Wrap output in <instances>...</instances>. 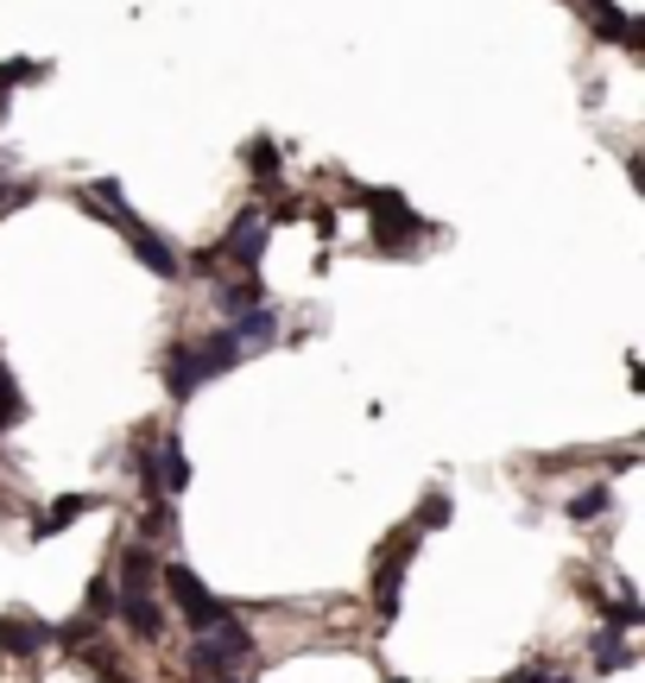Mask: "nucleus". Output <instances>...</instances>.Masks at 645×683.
Here are the masks:
<instances>
[{
  "label": "nucleus",
  "instance_id": "obj_1",
  "mask_svg": "<svg viewBox=\"0 0 645 683\" xmlns=\"http://www.w3.org/2000/svg\"><path fill=\"white\" fill-rule=\"evenodd\" d=\"M355 202L374 216V253H387V260H405V253H418V241L437 234V222L412 216L399 190H380V184H374V190H355Z\"/></svg>",
  "mask_w": 645,
  "mask_h": 683
},
{
  "label": "nucleus",
  "instance_id": "obj_2",
  "mask_svg": "<svg viewBox=\"0 0 645 683\" xmlns=\"http://www.w3.org/2000/svg\"><path fill=\"white\" fill-rule=\"evenodd\" d=\"M158 582H165L171 607L190 620V639H197V632H209V627H222V620H234V602H222V595H215V588L190 570V563H158Z\"/></svg>",
  "mask_w": 645,
  "mask_h": 683
},
{
  "label": "nucleus",
  "instance_id": "obj_3",
  "mask_svg": "<svg viewBox=\"0 0 645 683\" xmlns=\"http://www.w3.org/2000/svg\"><path fill=\"white\" fill-rule=\"evenodd\" d=\"M259 639L254 627H241V620H222V627H209L190 639V671L197 678H234L241 664H254Z\"/></svg>",
  "mask_w": 645,
  "mask_h": 683
},
{
  "label": "nucleus",
  "instance_id": "obj_4",
  "mask_svg": "<svg viewBox=\"0 0 645 683\" xmlns=\"http://www.w3.org/2000/svg\"><path fill=\"white\" fill-rule=\"evenodd\" d=\"M418 544H424V531L405 519V526L374 551V607H380V620H399V595H405V570L418 563Z\"/></svg>",
  "mask_w": 645,
  "mask_h": 683
},
{
  "label": "nucleus",
  "instance_id": "obj_5",
  "mask_svg": "<svg viewBox=\"0 0 645 683\" xmlns=\"http://www.w3.org/2000/svg\"><path fill=\"white\" fill-rule=\"evenodd\" d=\"M266 241H273V228L259 209H241L229 222V234L215 241V260H229L234 273H259V260H266Z\"/></svg>",
  "mask_w": 645,
  "mask_h": 683
},
{
  "label": "nucleus",
  "instance_id": "obj_6",
  "mask_svg": "<svg viewBox=\"0 0 645 683\" xmlns=\"http://www.w3.org/2000/svg\"><path fill=\"white\" fill-rule=\"evenodd\" d=\"M114 228L127 234V247L140 253V266H146L153 278H184V260H178V247H171V241H165V234H158L153 222H140L133 209H121V216H114Z\"/></svg>",
  "mask_w": 645,
  "mask_h": 683
},
{
  "label": "nucleus",
  "instance_id": "obj_7",
  "mask_svg": "<svg viewBox=\"0 0 645 683\" xmlns=\"http://www.w3.org/2000/svg\"><path fill=\"white\" fill-rule=\"evenodd\" d=\"M114 595H153L158 588V557H153V544H121V557H114Z\"/></svg>",
  "mask_w": 645,
  "mask_h": 683
},
{
  "label": "nucleus",
  "instance_id": "obj_8",
  "mask_svg": "<svg viewBox=\"0 0 645 683\" xmlns=\"http://www.w3.org/2000/svg\"><path fill=\"white\" fill-rule=\"evenodd\" d=\"M45 646H57L52 620H32V614H0V658H38Z\"/></svg>",
  "mask_w": 645,
  "mask_h": 683
},
{
  "label": "nucleus",
  "instance_id": "obj_9",
  "mask_svg": "<svg viewBox=\"0 0 645 683\" xmlns=\"http://www.w3.org/2000/svg\"><path fill=\"white\" fill-rule=\"evenodd\" d=\"M114 620H121L133 639H146V646L165 639V607H158V595H114Z\"/></svg>",
  "mask_w": 645,
  "mask_h": 683
},
{
  "label": "nucleus",
  "instance_id": "obj_10",
  "mask_svg": "<svg viewBox=\"0 0 645 683\" xmlns=\"http://www.w3.org/2000/svg\"><path fill=\"white\" fill-rule=\"evenodd\" d=\"M127 475H133V487H140V500H158V437H153V425L133 430V443H127Z\"/></svg>",
  "mask_w": 645,
  "mask_h": 683
},
{
  "label": "nucleus",
  "instance_id": "obj_11",
  "mask_svg": "<svg viewBox=\"0 0 645 683\" xmlns=\"http://www.w3.org/2000/svg\"><path fill=\"white\" fill-rule=\"evenodd\" d=\"M222 329L234 335V349H241V354H259V349H273V342H279V317H273L266 304H259V310H241V317H229Z\"/></svg>",
  "mask_w": 645,
  "mask_h": 683
},
{
  "label": "nucleus",
  "instance_id": "obj_12",
  "mask_svg": "<svg viewBox=\"0 0 645 683\" xmlns=\"http://www.w3.org/2000/svg\"><path fill=\"white\" fill-rule=\"evenodd\" d=\"M203 386H209V374L197 367V354H190V342H178V349L165 354V393H171L178 405H190L197 393H203Z\"/></svg>",
  "mask_w": 645,
  "mask_h": 683
},
{
  "label": "nucleus",
  "instance_id": "obj_13",
  "mask_svg": "<svg viewBox=\"0 0 645 683\" xmlns=\"http://www.w3.org/2000/svg\"><path fill=\"white\" fill-rule=\"evenodd\" d=\"M190 354H197V367H203L209 379L234 374V367L247 361V354L234 349V335H229V329H209V335H197V342H190Z\"/></svg>",
  "mask_w": 645,
  "mask_h": 683
},
{
  "label": "nucleus",
  "instance_id": "obj_14",
  "mask_svg": "<svg viewBox=\"0 0 645 683\" xmlns=\"http://www.w3.org/2000/svg\"><path fill=\"white\" fill-rule=\"evenodd\" d=\"M178 494H190V455H184V443L165 430V437H158V500H178Z\"/></svg>",
  "mask_w": 645,
  "mask_h": 683
},
{
  "label": "nucleus",
  "instance_id": "obj_15",
  "mask_svg": "<svg viewBox=\"0 0 645 683\" xmlns=\"http://www.w3.org/2000/svg\"><path fill=\"white\" fill-rule=\"evenodd\" d=\"M96 494H57L45 513H38V526H32V538H57V531H70V519H82V513H96Z\"/></svg>",
  "mask_w": 645,
  "mask_h": 683
},
{
  "label": "nucleus",
  "instance_id": "obj_16",
  "mask_svg": "<svg viewBox=\"0 0 645 683\" xmlns=\"http://www.w3.org/2000/svg\"><path fill=\"white\" fill-rule=\"evenodd\" d=\"M215 304H222V317H241V310H259V304H266V285H259V273L222 278V285H215Z\"/></svg>",
  "mask_w": 645,
  "mask_h": 683
},
{
  "label": "nucleus",
  "instance_id": "obj_17",
  "mask_svg": "<svg viewBox=\"0 0 645 683\" xmlns=\"http://www.w3.org/2000/svg\"><path fill=\"white\" fill-rule=\"evenodd\" d=\"M589 658H594V671H601V678H614V671H633V646H626L614 627H594Z\"/></svg>",
  "mask_w": 645,
  "mask_h": 683
},
{
  "label": "nucleus",
  "instance_id": "obj_18",
  "mask_svg": "<svg viewBox=\"0 0 645 683\" xmlns=\"http://www.w3.org/2000/svg\"><path fill=\"white\" fill-rule=\"evenodd\" d=\"M20 425H26V393H20V379L7 374V361H0V437Z\"/></svg>",
  "mask_w": 645,
  "mask_h": 683
},
{
  "label": "nucleus",
  "instance_id": "obj_19",
  "mask_svg": "<svg viewBox=\"0 0 645 683\" xmlns=\"http://www.w3.org/2000/svg\"><path fill=\"white\" fill-rule=\"evenodd\" d=\"M52 76V64H38V57H7L0 64V89L13 96V89H32V82H45Z\"/></svg>",
  "mask_w": 645,
  "mask_h": 683
},
{
  "label": "nucleus",
  "instance_id": "obj_20",
  "mask_svg": "<svg viewBox=\"0 0 645 683\" xmlns=\"http://www.w3.org/2000/svg\"><path fill=\"white\" fill-rule=\"evenodd\" d=\"M241 158H247V172L259 177V184H273V177H279V140H266V133H259V140H247V152H241Z\"/></svg>",
  "mask_w": 645,
  "mask_h": 683
},
{
  "label": "nucleus",
  "instance_id": "obj_21",
  "mask_svg": "<svg viewBox=\"0 0 645 683\" xmlns=\"http://www.w3.org/2000/svg\"><path fill=\"white\" fill-rule=\"evenodd\" d=\"M608 506H614L608 481H594V487H582V494H569V519H576V526H589V519H601Z\"/></svg>",
  "mask_w": 645,
  "mask_h": 683
},
{
  "label": "nucleus",
  "instance_id": "obj_22",
  "mask_svg": "<svg viewBox=\"0 0 645 683\" xmlns=\"http://www.w3.org/2000/svg\"><path fill=\"white\" fill-rule=\"evenodd\" d=\"M171 531H178L171 500H153V506H146V519H140V544H158V538H171Z\"/></svg>",
  "mask_w": 645,
  "mask_h": 683
},
{
  "label": "nucleus",
  "instance_id": "obj_23",
  "mask_svg": "<svg viewBox=\"0 0 645 683\" xmlns=\"http://www.w3.org/2000/svg\"><path fill=\"white\" fill-rule=\"evenodd\" d=\"M82 614H89L96 627H102L108 614H114V576H96V582H89V595H82Z\"/></svg>",
  "mask_w": 645,
  "mask_h": 683
},
{
  "label": "nucleus",
  "instance_id": "obj_24",
  "mask_svg": "<svg viewBox=\"0 0 645 683\" xmlns=\"http://www.w3.org/2000/svg\"><path fill=\"white\" fill-rule=\"evenodd\" d=\"M449 519H456V506H449V494H431V500L418 506V519H412V526H418V531H443Z\"/></svg>",
  "mask_w": 645,
  "mask_h": 683
},
{
  "label": "nucleus",
  "instance_id": "obj_25",
  "mask_svg": "<svg viewBox=\"0 0 645 683\" xmlns=\"http://www.w3.org/2000/svg\"><path fill=\"white\" fill-rule=\"evenodd\" d=\"M38 197V184H7V165H0V216H13L20 202Z\"/></svg>",
  "mask_w": 645,
  "mask_h": 683
},
{
  "label": "nucleus",
  "instance_id": "obj_26",
  "mask_svg": "<svg viewBox=\"0 0 645 683\" xmlns=\"http://www.w3.org/2000/svg\"><path fill=\"white\" fill-rule=\"evenodd\" d=\"M507 683H576L569 671H557V664H525V671H513Z\"/></svg>",
  "mask_w": 645,
  "mask_h": 683
},
{
  "label": "nucleus",
  "instance_id": "obj_27",
  "mask_svg": "<svg viewBox=\"0 0 645 683\" xmlns=\"http://www.w3.org/2000/svg\"><path fill=\"white\" fill-rule=\"evenodd\" d=\"M298 209H304L298 197H279V202H273V216H266V228H279V222H298Z\"/></svg>",
  "mask_w": 645,
  "mask_h": 683
},
{
  "label": "nucleus",
  "instance_id": "obj_28",
  "mask_svg": "<svg viewBox=\"0 0 645 683\" xmlns=\"http://www.w3.org/2000/svg\"><path fill=\"white\" fill-rule=\"evenodd\" d=\"M102 683H133V678H127V671H114V664H108V671H102Z\"/></svg>",
  "mask_w": 645,
  "mask_h": 683
},
{
  "label": "nucleus",
  "instance_id": "obj_29",
  "mask_svg": "<svg viewBox=\"0 0 645 683\" xmlns=\"http://www.w3.org/2000/svg\"><path fill=\"white\" fill-rule=\"evenodd\" d=\"M215 683H254V678H241V671H234V678H215Z\"/></svg>",
  "mask_w": 645,
  "mask_h": 683
}]
</instances>
